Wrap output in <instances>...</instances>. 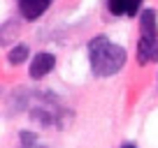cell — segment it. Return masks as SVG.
I'll return each mask as SVG.
<instances>
[{
	"label": "cell",
	"mask_w": 158,
	"mask_h": 148,
	"mask_svg": "<svg viewBox=\"0 0 158 148\" xmlns=\"http://www.w3.org/2000/svg\"><path fill=\"white\" fill-rule=\"evenodd\" d=\"M30 143H37V137L33 132H21V146H30Z\"/></svg>",
	"instance_id": "obj_7"
},
{
	"label": "cell",
	"mask_w": 158,
	"mask_h": 148,
	"mask_svg": "<svg viewBox=\"0 0 158 148\" xmlns=\"http://www.w3.org/2000/svg\"><path fill=\"white\" fill-rule=\"evenodd\" d=\"M121 148H137V146H135V143H123Z\"/></svg>",
	"instance_id": "obj_9"
},
{
	"label": "cell",
	"mask_w": 158,
	"mask_h": 148,
	"mask_svg": "<svg viewBox=\"0 0 158 148\" xmlns=\"http://www.w3.org/2000/svg\"><path fill=\"white\" fill-rule=\"evenodd\" d=\"M89 60L95 76H114L126 65V49L109 42L105 35H98L89 42Z\"/></svg>",
	"instance_id": "obj_1"
},
{
	"label": "cell",
	"mask_w": 158,
	"mask_h": 148,
	"mask_svg": "<svg viewBox=\"0 0 158 148\" xmlns=\"http://www.w3.org/2000/svg\"><path fill=\"white\" fill-rule=\"evenodd\" d=\"M54 0H19V10H21V16L26 21H37L40 16L49 10V5Z\"/></svg>",
	"instance_id": "obj_3"
},
{
	"label": "cell",
	"mask_w": 158,
	"mask_h": 148,
	"mask_svg": "<svg viewBox=\"0 0 158 148\" xmlns=\"http://www.w3.org/2000/svg\"><path fill=\"white\" fill-rule=\"evenodd\" d=\"M158 60V21L153 10H144L139 16V42H137V63L149 65Z\"/></svg>",
	"instance_id": "obj_2"
},
{
	"label": "cell",
	"mask_w": 158,
	"mask_h": 148,
	"mask_svg": "<svg viewBox=\"0 0 158 148\" xmlns=\"http://www.w3.org/2000/svg\"><path fill=\"white\" fill-rule=\"evenodd\" d=\"M54 65H56V58H54V53H37L33 58V63H30V76L33 79H42V76H47V74L54 69Z\"/></svg>",
	"instance_id": "obj_4"
},
{
	"label": "cell",
	"mask_w": 158,
	"mask_h": 148,
	"mask_svg": "<svg viewBox=\"0 0 158 148\" xmlns=\"http://www.w3.org/2000/svg\"><path fill=\"white\" fill-rule=\"evenodd\" d=\"M21 148H47V146H40V143H30V146H21Z\"/></svg>",
	"instance_id": "obj_8"
},
{
	"label": "cell",
	"mask_w": 158,
	"mask_h": 148,
	"mask_svg": "<svg viewBox=\"0 0 158 148\" xmlns=\"http://www.w3.org/2000/svg\"><path fill=\"white\" fill-rule=\"evenodd\" d=\"M109 12L114 16H135L139 12V5H142V0H109Z\"/></svg>",
	"instance_id": "obj_5"
},
{
	"label": "cell",
	"mask_w": 158,
	"mask_h": 148,
	"mask_svg": "<svg viewBox=\"0 0 158 148\" xmlns=\"http://www.w3.org/2000/svg\"><path fill=\"white\" fill-rule=\"evenodd\" d=\"M26 58H28V46H26V44H19V46H14V49L10 51V56H7L10 65H21Z\"/></svg>",
	"instance_id": "obj_6"
}]
</instances>
